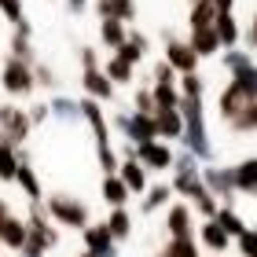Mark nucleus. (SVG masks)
<instances>
[{"label": "nucleus", "instance_id": "nucleus-1", "mask_svg": "<svg viewBox=\"0 0 257 257\" xmlns=\"http://www.w3.org/2000/svg\"><path fill=\"white\" fill-rule=\"evenodd\" d=\"M180 114H184V133H180V147H188L198 162H213L217 158V147L209 140V128H206V110H202V99H191V96H180Z\"/></svg>", "mask_w": 257, "mask_h": 257}, {"label": "nucleus", "instance_id": "nucleus-2", "mask_svg": "<svg viewBox=\"0 0 257 257\" xmlns=\"http://www.w3.org/2000/svg\"><path fill=\"white\" fill-rule=\"evenodd\" d=\"M48 217L55 220V224H63V228H74V231H81L92 220V213H88V206L81 202L77 195H48Z\"/></svg>", "mask_w": 257, "mask_h": 257}, {"label": "nucleus", "instance_id": "nucleus-3", "mask_svg": "<svg viewBox=\"0 0 257 257\" xmlns=\"http://www.w3.org/2000/svg\"><path fill=\"white\" fill-rule=\"evenodd\" d=\"M202 184L209 195H217L220 206H231L235 202V169L231 166H217V162H202Z\"/></svg>", "mask_w": 257, "mask_h": 257}, {"label": "nucleus", "instance_id": "nucleus-4", "mask_svg": "<svg viewBox=\"0 0 257 257\" xmlns=\"http://www.w3.org/2000/svg\"><path fill=\"white\" fill-rule=\"evenodd\" d=\"M0 88H4L8 96H30V92L37 88L33 85V66L15 59V55H8L4 70H0Z\"/></svg>", "mask_w": 257, "mask_h": 257}, {"label": "nucleus", "instance_id": "nucleus-5", "mask_svg": "<svg viewBox=\"0 0 257 257\" xmlns=\"http://www.w3.org/2000/svg\"><path fill=\"white\" fill-rule=\"evenodd\" d=\"M0 125H4V136L0 140H11L15 147H22L30 140V110H22V107H0Z\"/></svg>", "mask_w": 257, "mask_h": 257}, {"label": "nucleus", "instance_id": "nucleus-6", "mask_svg": "<svg viewBox=\"0 0 257 257\" xmlns=\"http://www.w3.org/2000/svg\"><path fill=\"white\" fill-rule=\"evenodd\" d=\"M136 162H144V169L169 173V169H173V147L166 144V140H147V144H136Z\"/></svg>", "mask_w": 257, "mask_h": 257}, {"label": "nucleus", "instance_id": "nucleus-7", "mask_svg": "<svg viewBox=\"0 0 257 257\" xmlns=\"http://www.w3.org/2000/svg\"><path fill=\"white\" fill-rule=\"evenodd\" d=\"M0 246H8V250L26 246V220L11 213V206L4 198H0Z\"/></svg>", "mask_w": 257, "mask_h": 257}, {"label": "nucleus", "instance_id": "nucleus-8", "mask_svg": "<svg viewBox=\"0 0 257 257\" xmlns=\"http://www.w3.org/2000/svg\"><path fill=\"white\" fill-rule=\"evenodd\" d=\"M81 239H85V250L92 257H118V242H114L107 224H92L88 220V224L81 228Z\"/></svg>", "mask_w": 257, "mask_h": 257}, {"label": "nucleus", "instance_id": "nucleus-9", "mask_svg": "<svg viewBox=\"0 0 257 257\" xmlns=\"http://www.w3.org/2000/svg\"><path fill=\"white\" fill-rule=\"evenodd\" d=\"M166 63L177 70V74H191V70H198V55H195V48L188 41L166 33Z\"/></svg>", "mask_w": 257, "mask_h": 257}, {"label": "nucleus", "instance_id": "nucleus-10", "mask_svg": "<svg viewBox=\"0 0 257 257\" xmlns=\"http://www.w3.org/2000/svg\"><path fill=\"white\" fill-rule=\"evenodd\" d=\"M166 231H169V239L195 235V213H191L188 202H173V206H166Z\"/></svg>", "mask_w": 257, "mask_h": 257}, {"label": "nucleus", "instance_id": "nucleus-11", "mask_svg": "<svg viewBox=\"0 0 257 257\" xmlns=\"http://www.w3.org/2000/svg\"><path fill=\"white\" fill-rule=\"evenodd\" d=\"M81 88H85V96H92V99H99V103H110L114 99V81L103 74V66H96V70H85L81 74Z\"/></svg>", "mask_w": 257, "mask_h": 257}, {"label": "nucleus", "instance_id": "nucleus-12", "mask_svg": "<svg viewBox=\"0 0 257 257\" xmlns=\"http://www.w3.org/2000/svg\"><path fill=\"white\" fill-rule=\"evenodd\" d=\"M155 128H158V140H166V144L180 140V133H184L180 107H155Z\"/></svg>", "mask_w": 257, "mask_h": 257}, {"label": "nucleus", "instance_id": "nucleus-13", "mask_svg": "<svg viewBox=\"0 0 257 257\" xmlns=\"http://www.w3.org/2000/svg\"><path fill=\"white\" fill-rule=\"evenodd\" d=\"M169 188H173V195H180L184 202H195L198 195H206V184H202V173H198V169H188V173H173Z\"/></svg>", "mask_w": 257, "mask_h": 257}, {"label": "nucleus", "instance_id": "nucleus-14", "mask_svg": "<svg viewBox=\"0 0 257 257\" xmlns=\"http://www.w3.org/2000/svg\"><path fill=\"white\" fill-rule=\"evenodd\" d=\"M198 246H206L209 253H228L231 250V235L217 224V220H202V228H198Z\"/></svg>", "mask_w": 257, "mask_h": 257}, {"label": "nucleus", "instance_id": "nucleus-15", "mask_svg": "<svg viewBox=\"0 0 257 257\" xmlns=\"http://www.w3.org/2000/svg\"><path fill=\"white\" fill-rule=\"evenodd\" d=\"M125 140H133V144H147V140H158L155 110H151V114L133 110V118H128V128H125Z\"/></svg>", "mask_w": 257, "mask_h": 257}, {"label": "nucleus", "instance_id": "nucleus-16", "mask_svg": "<svg viewBox=\"0 0 257 257\" xmlns=\"http://www.w3.org/2000/svg\"><path fill=\"white\" fill-rule=\"evenodd\" d=\"M118 177L125 180V188L133 191V195H144V191H147V169H144V162L121 158V162H118Z\"/></svg>", "mask_w": 257, "mask_h": 257}, {"label": "nucleus", "instance_id": "nucleus-17", "mask_svg": "<svg viewBox=\"0 0 257 257\" xmlns=\"http://www.w3.org/2000/svg\"><path fill=\"white\" fill-rule=\"evenodd\" d=\"M99 19H121L125 26L136 19V0H92Z\"/></svg>", "mask_w": 257, "mask_h": 257}, {"label": "nucleus", "instance_id": "nucleus-18", "mask_svg": "<svg viewBox=\"0 0 257 257\" xmlns=\"http://www.w3.org/2000/svg\"><path fill=\"white\" fill-rule=\"evenodd\" d=\"M231 169H235V195L257 198V155L242 158L239 166H231Z\"/></svg>", "mask_w": 257, "mask_h": 257}, {"label": "nucleus", "instance_id": "nucleus-19", "mask_svg": "<svg viewBox=\"0 0 257 257\" xmlns=\"http://www.w3.org/2000/svg\"><path fill=\"white\" fill-rule=\"evenodd\" d=\"M48 118L63 121V125H77L81 118V99H66V96H52L48 99Z\"/></svg>", "mask_w": 257, "mask_h": 257}, {"label": "nucleus", "instance_id": "nucleus-20", "mask_svg": "<svg viewBox=\"0 0 257 257\" xmlns=\"http://www.w3.org/2000/svg\"><path fill=\"white\" fill-rule=\"evenodd\" d=\"M213 30H217V37H220V48H235V44L242 41V30H239V22H235L231 11H217Z\"/></svg>", "mask_w": 257, "mask_h": 257}, {"label": "nucleus", "instance_id": "nucleus-21", "mask_svg": "<svg viewBox=\"0 0 257 257\" xmlns=\"http://www.w3.org/2000/svg\"><path fill=\"white\" fill-rule=\"evenodd\" d=\"M169 198H173V188H169V184H147L144 198H140V213H144V217L158 213L162 206H169Z\"/></svg>", "mask_w": 257, "mask_h": 257}, {"label": "nucleus", "instance_id": "nucleus-22", "mask_svg": "<svg viewBox=\"0 0 257 257\" xmlns=\"http://www.w3.org/2000/svg\"><path fill=\"white\" fill-rule=\"evenodd\" d=\"M191 48L198 59H213V55L220 52V37H217V30L213 26H206V30H191Z\"/></svg>", "mask_w": 257, "mask_h": 257}, {"label": "nucleus", "instance_id": "nucleus-23", "mask_svg": "<svg viewBox=\"0 0 257 257\" xmlns=\"http://www.w3.org/2000/svg\"><path fill=\"white\" fill-rule=\"evenodd\" d=\"M103 224L110 228L114 242H125L128 235H133V213H128V206H110V213H107Z\"/></svg>", "mask_w": 257, "mask_h": 257}, {"label": "nucleus", "instance_id": "nucleus-24", "mask_svg": "<svg viewBox=\"0 0 257 257\" xmlns=\"http://www.w3.org/2000/svg\"><path fill=\"white\" fill-rule=\"evenodd\" d=\"M99 195H103V202H107V206H128V198H133V191L125 188V180L118 177V173H107V177H103Z\"/></svg>", "mask_w": 257, "mask_h": 257}, {"label": "nucleus", "instance_id": "nucleus-25", "mask_svg": "<svg viewBox=\"0 0 257 257\" xmlns=\"http://www.w3.org/2000/svg\"><path fill=\"white\" fill-rule=\"evenodd\" d=\"M114 55H121V59L125 63H140V59H144V55H147V33H140V30H133V33H128V37L118 44V48H114Z\"/></svg>", "mask_w": 257, "mask_h": 257}, {"label": "nucleus", "instance_id": "nucleus-26", "mask_svg": "<svg viewBox=\"0 0 257 257\" xmlns=\"http://www.w3.org/2000/svg\"><path fill=\"white\" fill-rule=\"evenodd\" d=\"M15 184H19L22 191H26V198H30V202H41V198H44V188H41V180H37V173H33V166H30V162H19Z\"/></svg>", "mask_w": 257, "mask_h": 257}, {"label": "nucleus", "instance_id": "nucleus-27", "mask_svg": "<svg viewBox=\"0 0 257 257\" xmlns=\"http://www.w3.org/2000/svg\"><path fill=\"white\" fill-rule=\"evenodd\" d=\"M155 257H202V253H198V239L195 235H180V239H169Z\"/></svg>", "mask_w": 257, "mask_h": 257}, {"label": "nucleus", "instance_id": "nucleus-28", "mask_svg": "<svg viewBox=\"0 0 257 257\" xmlns=\"http://www.w3.org/2000/svg\"><path fill=\"white\" fill-rule=\"evenodd\" d=\"M220 66L228 70V74H242V70H250L253 66V52L250 48H224V55H220Z\"/></svg>", "mask_w": 257, "mask_h": 257}, {"label": "nucleus", "instance_id": "nucleus-29", "mask_svg": "<svg viewBox=\"0 0 257 257\" xmlns=\"http://www.w3.org/2000/svg\"><path fill=\"white\" fill-rule=\"evenodd\" d=\"M213 19H217L213 0H191V11H188V26H191V30H206V26H213Z\"/></svg>", "mask_w": 257, "mask_h": 257}, {"label": "nucleus", "instance_id": "nucleus-30", "mask_svg": "<svg viewBox=\"0 0 257 257\" xmlns=\"http://www.w3.org/2000/svg\"><path fill=\"white\" fill-rule=\"evenodd\" d=\"M103 74H107L114 85H133V81H136V66H133V63H125L121 55H110L107 66H103Z\"/></svg>", "mask_w": 257, "mask_h": 257}, {"label": "nucleus", "instance_id": "nucleus-31", "mask_svg": "<svg viewBox=\"0 0 257 257\" xmlns=\"http://www.w3.org/2000/svg\"><path fill=\"white\" fill-rule=\"evenodd\" d=\"M15 173H19V147L11 140H0V180L15 184Z\"/></svg>", "mask_w": 257, "mask_h": 257}, {"label": "nucleus", "instance_id": "nucleus-32", "mask_svg": "<svg viewBox=\"0 0 257 257\" xmlns=\"http://www.w3.org/2000/svg\"><path fill=\"white\" fill-rule=\"evenodd\" d=\"M125 37H128V26L121 19H99V41L107 44V48H118Z\"/></svg>", "mask_w": 257, "mask_h": 257}, {"label": "nucleus", "instance_id": "nucleus-33", "mask_svg": "<svg viewBox=\"0 0 257 257\" xmlns=\"http://www.w3.org/2000/svg\"><path fill=\"white\" fill-rule=\"evenodd\" d=\"M151 96H155V107H177L180 88L177 81H151Z\"/></svg>", "mask_w": 257, "mask_h": 257}, {"label": "nucleus", "instance_id": "nucleus-34", "mask_svg": "<svg viewBox=\"0 0 257 257\" xmlns=\"http://www.w3.org/2000/svg\"><path fill=\"white\" fill-rule=\"evenodd\" d=\"M213 220H217V224H220V228H224V231H228V235H231V239H235V235H239V231H246V228H250V224H246V220H242V217L235 213V206H220Z\"/></svg>", "mask_w": 257, "mask_h": 257}, {"label": "nucleus", "instance_id": "nucleus-35", "mask_svg": "<svg viewBox=\"0 0 257 257\" xmlns=\"http://www.w3.org/2000/svg\"><path fill=\"white\" fill-rule=\"evenodd\" d=\"M177 88H180V96H191V99H202V96H206V81L198 77V70L180 74V77H177Z\"/></svg>", "mask_w": 257, "mask_h": 257}, {"label": "nucleus", "instance_id": "nucleus-36", "mask_svg": "<svg viewBox=\"0 0 257 257\" xmlns=\"http://www.w3.org/2000/svg\"><path fill=\"white\" fill-rule=\"evenodd\" d=\"M231 242H235V250H239L242 257H257V224L246 228V231H239Z\"/></svg>", "mask_w": 257, "mask_h": 257}, {"label": "nucleus", "instance_id": "nucleus-37", "mask_svg": "<svg viewBox=\"0 0 257 257\" xmlns=\"http://www.w3.org/2000/svg\"><path fill=\"white\" fill-rule=\"evenodd\" d=\"M11 55L33 66V44H30V37H26V33H19V30H15V37H11Z\"/></svg>", "mask_w": 257, "mask_h": 257}, {"label": "nucleus", "instance_id": "nucleus-38", "mask_svg": "<svg viewBox=\"0 0 257 257\" xmlns=\"http://www.w3.org/2000/svg\"><path fill=\"white\" fill-rule=\"evenodd\" d=\"M217 209H220L217 195H209V191H206V195H198V198H195V213L202 217V220H213V217H217Z\"/></svg>", "mask_w": 257, "mask_h": 257}, {"label": "nucleus", "instance_id": "nucleus-39", "mask_svg": "<svg viewBox=\"0 0 257 257\" xmlns=\"http://www.w3.org/2000/svg\"><path fill=\"white\" fill-rule=\"evenodd\" d=\"M133 110H144V114L155 110V96H151V88H136V96H133Z\"/></svg>", "mask_w": 257, "mask_h": 257}, {"label": "nucleus", "instance_id": "nucleus-40", "mask_svg": "<svg viewBox=\"0 0 257 257\" xmlns=\"http://www.w3.org/2000/svg\"><path fill=\"white\" fill-rule=\"evenodd\" d=\"M33 85H41V88H52V85H55V74H52V66H41V63H33Z\"/></svg>", "mask_w": 257, "mask_h": 257}, {"label": "nucleus", "instance_id": "nucleus-41", "mask_svg": "<svg viewBox=\"0 0 257 257\" xmlns=\"http://www.w3.org/2000/svg\"><path fill=\"white\" fill-rule=\"evenodd\" d=\"M0 11H4V19H11V22L26 19V11H22V0H0Z\"/></svg>", "mask_w": 257, "mask_h": 257}, {"label": "nucleus", "instance_id": "nucleus-42", "mask_svg": "<svg viewBox=\"0 0 257 257\" xmlns=\"http://www.w3.org/2000/svg\"><path fill=\"white\" fill-rule=\"evenodd\" d=\"M128 118H133V110H114V114H110V133H121V136H125Z\"/></svg>", "mask_w": 257, "mask_h": 257}, {"label": "nucleus", "instance_id": "nucleus-43", "mask_svg": "<svg viewBox=\"0 0 257 257\" xmlns=\"http://www.w3.org/2000/svg\"><path fill=\"white\" fill-rule=\"evenodd\" d=\"M177 77H180V74H177V70H173L166 59L155 63V77H151V81H177Z\"/></svg>", "mask_w": 257, "mask_h": 257}, {"label": "nucleus", "instance_id": "nucleus-44", "mask_svg": "<svg viewBox=\"0 0 257 257\" xmlns=\"http://www.w3.org/2000/svg\"><path fill=\"white\" fill-rule=\"evenodd\" d=\"M81 66H85V70H96V66H99V52H96V48H81Z\"/></svg>", "mask_w": 257, "mask_h": 257}, {"label": "nucleus", "instance_id": "nucleus-45", "mask_svg": "<svg viewBox=\"0 0 257 257\" xmlns=\"http://www.w3.org/2000/svg\"><path fill=\"white\" fill-rule=\"evenodd\" d=\"M30 121H33V125L48 121V103H33V110H30Z\"/></svg>", "mask_w": 257, "mask_h": 257}, {"label": "nucleus", "instance_id": "nucleus-46", "mask_svg": "<svg viewBox=\"0 0 257 257\" xmlns=\"http://www.w3.org/2000/svg\"><path fill=\"white\" fill-rule=\"evenodd\" d=\"M242 41H246V44H250V52L257 48V15H253V22H250V30H246V33H242Z\"/></svg>", "mask_w": 257, "mask_h": 257}, {"label": "nucleus", "instance_id": "nucleus-47", "mask_svg": "<svg viewBox=\"0 0 257 257\" xmlns=\"http://www.w3.org/2000/svg\"><path fill=\"white\" fill-rule=\"evenodd\" d=\"M85 8H88V0H66V11H74V15H81Z\"/></svg>", "mask_w": 257, "mask_h": 257}, {"label": "nucleus", "instance_id": "nucleus-48", "mask_svg": "<svg viewBox=\"0 0 257 257\" xmlns=\"http://www.w3.org/2000/svg\"><path fill=\"white\" fill-rule=\"evenodd\" d=\"M213 8L217 11H231V8H235V0H213Z\"/></svg>", "mask_w": 257, "mask_h": 257}, {"label": "nucleus", "instance_id": "nucleus-49", "mask_svg": "<svg viewBox=\"0 0 257 257\" xmlns=\"http://www.w3.org/2000/svg\"><path fill=\"white\" fill-rule=\"evenodd\" d=\"M253 133H257V103H253Z\"/></svg>", "mask_w": 257, "mask_h": 257}, {"label": "nucleus", "instance_id": "nucleus-50", "mask_svg": "<svg viewBox=\"0 0 257 257\" xmlns=\"http://www.w3.org/2000/svg\"><path fill=\"white\" fill-rule=\"evenodd\" d=\"M77 257H92V253H88V250H85V253H77Z\"/></svg>", "mask_w": 257, "mask_h": 257}, {"label": "nucleus", "instance_id": "nucleus-51", "mask_svg": "<svg viewBox=\"0 0 257 257\" xmlns=\"http://www.w3.org/2000/svg\"><path fill=\"white\" fill-rule=\"evenodd\" d=\"M0 136H4V125H0Z\"/></svg>", "mask_w": 257, "mask_h": 257}]
</instances>
